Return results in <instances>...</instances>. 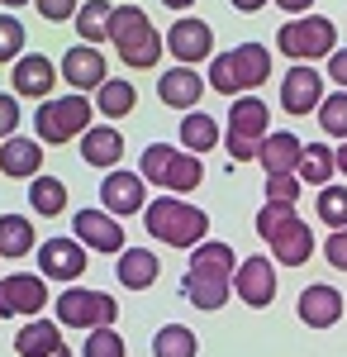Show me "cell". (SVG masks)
Listing matches in <instances>:
<instances>
[{"label": "cell", "mask_w": 347, "mask_h": 357, "mask_svg": "<svg viewBox=\"0 0 347 357\" xmlns=\"http://www.w3.org/2000/svg\"><path fill=\"white\" fill-rule=\"evenodd\" d=\"M333 162H338V172H343V176H347V143H343V148H338V153H333Z\"/></svg>", "instance_id": "obj_46"}, {"label": "cell", "mask_w": 347, "mask_h": 357, "mask_svg": "<svg viewBox=\"0 0 347 357\" xmlns=\"http://www.w3.org/2000/svg\"><path fill=\"white\" fill-rule=\"evenodd\" d=\"M300 158H304V143L286 129H276V134L262 138V153H257V162L267 167V176H295L300 172Z\"/></svg>", "instance_id": "obj_19"}, {"label": "cell", "mask_w": 347, "mask_h": 357, "mask_svg": "<svg viewBox=\"0 0 347 357\" xmlns=\"http://www.w3.org/2000/svg\"><path fill=\"white\" fill-rule=\"evenodd\" d=\"M86 272V248L77 238H48L38 248V276L43 281H77Z\"/></svg>", "instance_id": "obj_15"}, {"label": "cell", "mask_w": 347, "mask_h": 357, "mask_svg": "<svg viewBox=\"0 0 347 357\" xmlns=\"http://www.w3.org/2000/svg\"><path fill=\"white\" fill-rule=\"evenodd\" d=\"M276 5H281V10H291V15H309V5H314V0H276Z\"/></svg>", "instance_id": "obj_44"}, {"label": "cell", "mask_w": 347, "mask_h": 357, "mask_svg": "<svg viewBox=\"0 0 347 357\" xmlns=\"http://www.w3.org/2000/svg\"><path fill=\"white\" fill-rule=\"evenodd\" d=\"M295 220H300V215H295V205H276V200H267V205H262V215H257V234L271 243V238H276L281 229H291Z\"/></svg>", "instance_id": "obj_36"}, {"label": "cell", "mask_w": 347, "mask_h": 357, "mask_svg": "<svg viewBox=\"0 0 347 357\" xmlns=\"http://www.w3.org/2000/svg\"><path fill=\"white\" fill-rule=\"evenodd\" d=\"M124 353H129V348H124L119 329H95L81 343V357H124Z\"/></svg>", "instance_id": "obj_38"}, {"label": "cell", "mask_w": 347, "mask_h": 357, "mask_svg": "<svg viewBox=\"0 0 347 357\" xmlns=\"http://www.w3.org/2000/svg\"><path fill=\"white\" fill-rule=\"evenodd\" d=\"M157 96H162V105H171V110H195L200 96H205V82H200L195 67H176V72H162L157 77Z\"/></svg>", "instance_id": "obj_21"}, {"label": "cell", "mask_w": 347, "mask_h": 357, "mask_svg": "<svg viewBox=\"0 0 347 357\" xmlns=\"http://www.w3.org/2000/svg\"><path fill=\"white\" fill-rule=\"evenodd\" d=\"M24 24L15 15H0V62H20L24 57Z\"/></svg>", "instance_id": "obj_37"}, {"label": "cell", "mask_w": 347, "mask_h": 357, "mask_svg": "<svg viewBox=\"0 0 347 357\" xmlns=\"http://www.w3.org/2000/svg\"><path fill=\"white\" fill-rule=\"evenodd\" d=\"M134 105H138L134 82H114V77H109V82L95 91V114H105V119H124Z\"/></svg>", "instance_id": "obj_28"}, {"label": "cell", "mask_w": 347, "mask_h": 357, "mask_svg": "<svg viewBox=\"0 0 347 357\" xmlns=\"http://www.w3.org/2000/svg\"><path fill=\"white\" fill-rule=\"evenodd\" d=\"M323 257H328V267H338V272H347V229H338V234H328V243H323Z\"/></svg>", "instance_id": "obj_41"}, {"label": "cell", "mask_w": 347, "mask_h": 357, "mask_svg": "<svg viewBox=\"0 0 347 357\" xmlns=\"http://www.w3.org/2000/svg\"><path fill=\"white\" fill-rule=\"evenodd\" d=\"M267 200L295 205V200H300V176H267Z\"/></svg>", "instance_id": "obj_39"}, {"label": "cell", "mask_w": 347, "mask_h": 357, "mask_svg": "<svg viewBox=\"0 0 347 357\" xmlns=\"http://www.w3.org/2000/svg\"><path fill=\"white\" fill-rule=\"evenodd\" d=\"M143 224H148V234L167 248H200L205 234H210V215L195 210V205H186L181 195H157V200L143 210Z\"/></svg>", "instance_id": "obj_2"}, {"label": "cell", "mask_w": 347, "mask_h": 357, "mask_svg": "<svg viewBox=\"0 0 347 357\" xmlns=\"http://www.w3.org/2000/svg\"><path fill=\"white\" fill-rule=\"evenodd\" d=\"M53 348H62V324L57 319H29L15 333V353L20 357H48Z\"/></svg>", "instance_id": "obj_26"}, {"label": "cell", "mask_w": 347, "mask_h": 357, "mask_svg": "<svg viewBox=\"0 0 347 357\" xmlns=\"http://www.w3.org/2000/svg\"><path fill=\"white\" fill-rule=\"evenodd\" d=\"M53 305H57V324L86 333L114 329V319H119V301H109L105 291H86V286H67Z\"/></svg>", "instance_id": "obj_8"}, {"label": "cell", "mask_w": 347, "mask_h": 357, "mask_svg": "<svg viewBox=\"0 0 347 357\" xmlns=\"http://www.w3.org/2000/svg\"><path fill=\"white\" fill-rule=\"evenodd\" d=\"M109 43L119 48V62L134 67V72H148L157 67L162 57V38L153 20L138 10V5H114V20H109Z\"/></svg>", "instance_id": "obj_3"}, {"label": "cell", "mask_w": 347, "mask_h": 357, "mask_svg": "<svg viewBox=\"0 0 347 357\" xmlns=\"http://www.w3.org/2000/svg\"><path fill=\"white\" fill-rule=\"evenodd\" d=\"M100 200H105V210L114 220H124V215H143L148 210V181L138 176V172H109L105 181H100Z\"/></svg>", "instance_id": "obj_11"}, {"label": "cell", "mask_w": 347, "mask_h": 357, "mask_svg": "<svg viewBox=\"0 0 347 357\" xmlns=\"http://www.w3.org/2000/svg\"><path fill=\"white\" fill-rule=\"evenodd\" d=\"M181 143L195 148V158H200V153H210L214 143H219V124H214L205 110H190L186 119H181Z\"/></svg>", "instance_id": "obj_33"}, {"label": "cell", "mask_w": 347, "mask_h": 357, "mask_svg": "<svg viewBox=\"0 0 347 357\" xmlns=\"http://www.w3.org/2000/svg\"><path fill=\"white\" fill-rule=\"evenodd\" d=\"M229 286H233V248L219 243V238H205L190 257V272L181 281V296L200 310H219L229 301Z\"/></svg>", "instance_id": "obj_1"}, {"label": "cell", "mask_w": 347, "mask_h": 357, "mask_svg": "<svg viewBox=\"0 0 347 357\" xmlns=\"http://www.w3.org/2000/svg\"><path fill=\"white\" fill-rule=\"evenodd\" d=\"M124 158V138L114 124H91L86 134H81V162L91 167H119Z\"/></svg>", "instance_id": "obj_23"}, {"label": "cell", "mask_w": 347, "mask_h": 357, "mask_svg": "<svg viewBox=\"0 0 347 357\" xmlns=\"http://www.w3.org/2000/svg\"><path fill=\"white\" fill-rule=\"evenodd\" d=\"M33 252V224L24 215H0V257H29Z\"/></svg>", "instance_id": "obj_30"}, {"label": "cell", "mask_w": 347, "mask_h": 357, "mask_svg": "<svg viewBox=\"0 0 347 357\" xmlns=\"http://www.w3.org/2000/svg\"><path fill=\"white\" fill-rule=\"evenodd\" d=\"M319 220L333 224V234L347 229V186H323L319 191Z\"/></svg>", "instance_id": "obj_35"}, {"label": "cell", "mask_w": 347, "mask_h": 357, "mask_svg": "<svg viewBox=\"0 0 347 357\" xmlns=\"http://www.w3.org/2000/svg\"><path fill=\"white\" fill-rule=\"evenodd\" d=\"M300 319L309 324V329H333L338 319H343V296L333 291V286H304L300 291Z\"/></svg>", "instance_id": "obj_20"}, {"label": "cell", "mask_w": 347, "mask_h": 357, "mask_svg": "<svg viewBox=\"0 0 347 357\" xmlns=\"http://www.w3.org/2000/svg\"><path fill=\"white\" fill-rule=\"evenodd\" d=\"M109 20H114V5H109V0H86L77 10V33L95 48V43L109 38Z\"/></svg>", "instance_id": "obj_27"}, {"label": "cell", "mask_w": 347, "mask_h": 357, "mask_svg": "<svg viewBox=\"0 0 347 357\" xmlns=\"http://www.w3.org/2000/svg\"><path fill=\"white\" fill-rule=\"evenodd\" d=\"M167 48H171V57L181 67H195V62L214 57V29L200 24V20H176L167 29Z\"/></svg>", "instance_id": "obj_16"}, {"label": "cell", "mask_w": 347, "mask_h": 357, "mask_svg": "<svg viewBox=\"0 0 347 357\" xmlns=\"http://www.w3.org/2000/svg\"><path fill=\"white\" fill-rule=\"evenodd\" d=\"M271 252H276L281 267H304L309 252H314V229H309L304 220H295L291 229H281V234L271 238Z\"/></svg>", "instance_id": "obj_25"}, {"label": "cell", "mask_w": 347, "mask_h": 357, "mask_svg": "<svg viewBox=\"0 0 347 357\" xmlns=\"http://www.w3.org/2000/svg\"><path fill=\"white\" fill-rule=\"evenodd\" d=\"M48 357H72V348H67V343H62V348H53V353Z\"/></svg>", "instance_id": "obj_48"}, {"label": "cell", "mask_w": 347, "mask_h": 357, "mask_svg": "<svg viewBox=\"0 0 347 357\" xmlns=\"http://www.w3.org/2000/svg\"><path fill=\"white\" fill-rule=\"evenodd\" d=\"M38 5V15L48 20V24H62V20H77L81 0H33Z\"/></svg>", "instance_id": "obj_40"}, {"label": "cell", "mask_w": 347, "mask_h": 357, "mask_svg": "<svg viewBox=\"0 0 347 357\" xmlns=\"http://www.w3.org/2000/svg\"><path fill=\"white\" fill-rule=\"evenodd\" d=\"M62 77L43 53H24L15 62V96H29V100H48L53 96V82Z\"/></svg>", "instance_id": "obj_18"}, {"label": "cell", "mask_w": 347, "mask_h": 357, "mask_svg": "<svg viewBox=\"0 0 347 357\" xmlns=\"http://www.w3.org/2000/svg\"><path fill=\"white\" fill-rule=\"evenodd\" d=\"M233 291H238L242 305L267 310V305L276 301V267H271L267 257H242L238 272H233Z\"/></svg>", "instance_id": "obj_14"}, {"label": "cell", "mask_w": 347, "mask_h": 357, "mask_svg": "<svg viewBox=\"0 0 347 357\" xmlns=\"http://www.w3.org/2000/svg\"><path fill=\"white\" fill-rule=\"evenodd\" d=\"M91 114L95 105L86 100V96H57V100H43L38 110H33V129H38V143H72L91 129Z\"/></svg>", "instance_id": "obj_7"}, {"label": "cell", "mask_w": 347, "mask_h": 357, "mask_svg": "<svg viewBox=\"0 0 347 357\" xmlns=\"http://www.w3.org/2000/svg\"><path fill=\"white\" fill-rule=\"evenodd\" d=\"M38 167H43V143H33V138H5V148H0V172L5 176H38Z\"/></svg>", "instance_id": "obj_24"}, {"label": "cell", "mask_w": 347, "mask_h": 357, "mask_svg": "<svg viewBox=\"0 0 347 357\" xmlns=\"http://www.w3.org/2000/svg\"><path fill=\"white\" fill-rule=\"evenodd\" d=\"M72 238L81 248H95V252H124V224L114 220L109 210H77Z\"/></svg>", "instance_id": "obj_12"}, {"label": "cell", "mask_w": 347, "mask_h": 357, "mask_svg": "<svg viewBox=\"0 0 347 357\" xmlns=\"http://www.w3.org/2000/svg\"><path fill=\"white\" fill-rule=\"evenodd\" d=\"M43 301H48V281L33 272H10L0 281V319H15V314H43Z\"/></svg>", "instance_id": "obj_9"}, {"label": "cell", "mask_w": 347, "mask_h": 357, "mask_svg": "<svg viewBox=\"0 0 347 357\" xmlns=\"http://www.w3.org/2000/svg\"><path fill=\"white\" fill-rule=\"evenodd\" d=\"M267 77H271V53L262 43H238L229 53H214V62H210V86L219 96H233V100L242 91L262 86Z\"/></svg>", "instance_id": "obj_4"}, {"label": "cell", "mask_w": 347, "mask_h": 357, "mask_svg": "<svg viewBox=\"0 0 347 357\" xmlns=\"http://www.w3.org/2000/svg\"><path fill=\"white\" fill-rule=\"evenodd\" d=\"M138 176H143L148 186H162L167 195H186V191H195V186L205 181V162H200L195 153L153 143V148H143V167H138Z\"/></svg>", "instance_id": "obj_5"}, {"label": "cell", "mask_w": 347, "mask_h": 357, "mask_svg": "<svg viewBox=\"0 0 347 357\" xmlns=\"http://www.w3.org/2000/svg\"><path fill=\"white\" fill-rule=\"evenodd\" d=\"M271 134V110L257 100V96H238L233 110H229V138H242V143H257Z\"/></svg>", "instance_id": "obj_17"}, {"label": "cell", "mask_w": 347, "mask_h": 357, "mask_svg": "<svg viewBox=\"0 0 347 357\" xmlns=\"http://www.w3.org/2000/svg\"><path fill=\"white\" fill-rule=\"evenodd\" d=\"M114 276H119L124 291H148L162 276V262H157V252H148V248H124L119 262H114Z\"/></svg>", "instance_id": "obj_22"}, {"label": "cell", "mask_w": 347, "mask_h": 357, "mask_svg": "<svg viewBox=\"0 0 347 357\" xmlns=\"http://www.w3.org/2000/svg\"><path fill=\"white\" fill-rule=\"evenodd\" d=\"M15 129H20V100L15 96H0V143L15 138Z\"/></svg>", "instance_id": "obj_42"}, {"label": "cell", "mask_w": 347, "mask_h": 357, "mask_svg": "<svg viewBox=\"0 0 347 357\" xmlns=\"http://www.w3.org/2000/svg\"><path fill=\"white\" fill-rule=\"evenodd\" d=\"M267 0H233V10H242V15H252V10H262Z\"/></svg>", "instance_id": "obj_45"}, {"label": "cell", "mask_w": 347, "mask_h": 357, "mask_svg": "<svg viewBox=\"0 0 347 357\" xmlns=\"http://www.w3.org/2000/svg\"><path fill=\"white\" fill-rule=\"evenodd\" d=\"M319 105H323V72L295 62L291 72H286V82H281V110L286 114H309V110H319Z\"/></svg>", "instance_id": "obj_13"}, {"label": "cell", "mask_w": 347, "mask_h": 357, "mask_svg": "<svg viewBox=\"0 0 347 357\" xmlns=\"http://www.w3.org/2000/svg\"><path fill=\"white\" fill-rule=\"evenodd\" d=\"M328 77H333V82L347 91V48H338V53L328 57Z\"/></svg>", "instance_id": "obj_43"}, {"label": "cell", "mask_w": 347, "mask_h": 357, "mask_svg": "<svg viewBox=\"0 0 347 357\" xmlns=\"http://www.w3.org/2000/svg\"><path fill=\"white\" fill-rule=\"evenodd\" d=\"M162 5H171V10H186V5H195V0H162Z\"/></svg>", "instance_id": "obj_47"}, {"label": "cell", "mask_w": 347, "mask_h": 357, "mask_svg": "<svg viewBox=\"0 0 347 357\" xmlns=\"http://www.w3.org/2000/svg\"><path fill=\"white\" fill-rule=\"evenodd\" d=\"M200 353V338L186 324H162L153 333V357H195Z\"/></svg>", "instance_id": "obj_29"}, {"label": "cell", "mask_w": 347, "mask_h": 357, "mask_svg": "<svg viewBox=\"0 0 347 357\" xmlns=\"http://www.w3.org/2000/svg\"><path fill=\"white\" fill-rule=\"evenodd\" d=\"M29 205H33V215L53 220V215L67 210V186H62L57 176H33V186H29Z\"/></svg>", "instance_id": "obj_31"}, {"label": "cell", "mask_w": 347, "mask_h": 357, "mask_svg": "<svg viewBox=\"0 0 347 357\" xmlns=\"http://www.w3.org/2000/svg\"><path fill=\"white\" fill-rule=\"evenodd\" d=\"M333 172H338V162H333V148H323V143H309L304 148V158H300V181L304 186H328L333 181Z\"/></svg>", "instance_id": "obj_32"}, {"label": "cell", "mask_w": 347, "mask_h": 357, "mask_svg": "<svg viewBox=\"0 0 347 357\" xmlns=\"http://www.w3.org/2000/svg\"><path fill=\"white\" fill-rule=\"evenodd\" d=\"M276 48L291 57V62H314V57H333L338 53V29L333 20H323V15H300L291 24L276 29Z\"/></svg>", "instance_id": "obj_6"}, {"label": "cell", "mask_w": 347, "mask_h": 357, "mask_svg": "<svg viewBox=\"0 0 347 357\" xmlns=\"http://www.w3.org/2000/svg\"><path fill=\"white\" fill-rule=\"evenodd\" d=\"M319 129H323L328 138H343V143H347V91L323 96V105H319Z\"/></svg>", "instance_id": "obj_34"}, {"label": "cell", "mask_w": 347, "mask_h": 357, "mask_svg": "<svg viewBox=\"0 0 347 357\" xmlns=\"http://www.w3.org/2000/svg\"><path fill=\"white\" fill-rule=\"evenodd\" d=\"M57 72L67 77V86H72L77 96H86V91H100V86L109 82L105 53H100V48H91V43H77V48H67Z\"/></svg>", "instance_id": "obj_10"}, {"label": "cell", "mask_w": 347, "mask_h": 357, "mask_svg": "<svg viewBox=\"0 0 347 357\" xmlns=\"http://www.w3.org/2000/svg\"><path fill=\"white\" fill-rule=\"evenodd\" d=\"M0 5H10V10H15V5H24V0H0Z\"/></svg>", "instance_id": "obj_49"}]
</instances>
